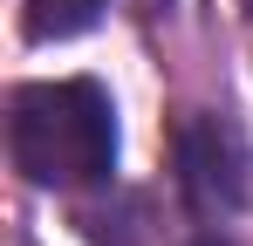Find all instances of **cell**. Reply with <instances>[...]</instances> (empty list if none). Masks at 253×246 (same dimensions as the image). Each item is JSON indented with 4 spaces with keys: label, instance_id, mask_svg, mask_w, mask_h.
<instances>
[{
    "label": "cell",
    "instance_id": "5b68a950",
    "mask_svg": "<svg viewBox=\"0 0 253 246\" xmlns=\"http://www.w3.org/2000/svg\"><path fill=\"white\" fill-rule=\"evenodd\" d=\"M206 246H219V240H206Z\"/></svg>",
    "mask_w": 253,
    "mask_h": 246
},
{
    "label": "cell",
    "instance_id": "6da1fadb",
    "mask_svg": "<svg viewBox=\"0 0 253 246\" xmlns=\"http://www.w3.org/2000/svg\"><path fill=\"white\" fill-rule=\"evenodd\" d=\"M7 151L28 185H55V192L103 185L117 164V110L83 76L28 82L7 103Z\"/></svg>",
    "mask_w": 253,
    "mask_h": 246
},
{
    "label": "cell",
    "instance_id": "277c9868",
    "mask_svg": "<svg viewBox=\"0 0 253 246\" xmlns=\"http://www.w3.org/2000/svg\"><path fill=\"white\" fill-rule=\"evenodd\" d=\"M137 7H144V14H151V7H165V0H137Z\"/></svg>",
    "mask_w": 253,
    "mask_h": 246
},
{
    "label": "cell",
    "instance_id": "7a4b0ae2",
    "mask_svg": "<svg viewBox=\"0 0 253 246\" xmlns=\"http://www.w3.org/2000/svg\"><path fill=\"white\" fill-rule=\"evenodd\" d=\"M178 164H185V192L219 212V205H240V185H247V171H240V144H233V130L226 123H185V137H178Z\"/></svg>",
    "mask_w": 253,
    "mask_h": 246
},
{
    "label": "cell",
    "instance_id": "3957f363",
    "mask_svg": "<svg viewBox=\"0 0 253 246\" xmlns=\"http://www.w3.org/2000/svg\"><path fill=\"white\" fill-rule=\"evenodd\" d=\"M96 14H103V0H28V35L62 41V35H83Z\"/></svg>",
    "mask_w": 253,
    "mask_h": 246
}]
</instances>
